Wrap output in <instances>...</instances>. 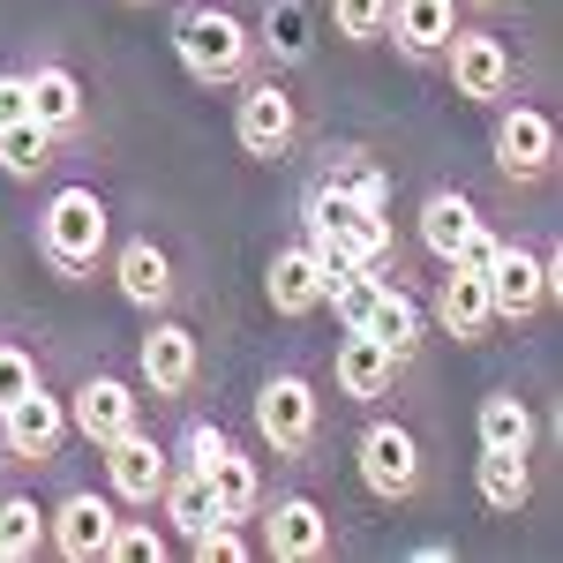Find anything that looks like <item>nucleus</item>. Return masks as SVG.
<instances>
[{"label": "nucleus", "mask_w": 563, "mask_h": 563, "mask_svg": "<svg viewBox=\"0 0 563 563\" xmlns=\"http://www.w3.org/2000/svg\"><path fill=\"white\" fill-rule=\"evenodd\" d=\"M0 429H8V459H15V466H53V459H60V451H68V398H53V390H23V398H15V406H0Z\"/></svg>", "instance_id": "2eb2a0df"}, {"label": "nucleus", "mask_w": 563, "mask_h": 563, "mask_svg": "<svg viewBox=\"0 0 563 563\" xmlns=\"http://www.w3.org/2000/svg\"><path fill=\"white\" fill-rule=\"evenodd\" d=\"M135 421H143V398H135L129 376H113V368L76 376V390H68V429L84 435L90 451H98V443H113L121 429H135Z\"/></svg>", "instance_id": "dca6fc26"}, {"label": "nucleus", "mask_w": 563, "mask_h": 563, "mask_svg": "<svg viewBox=\"0 0 563 563\" xmlns=\"http://www.w3.org/2000/svg\"><path fill=\"white\" fill-rule=\"evenodd\" d=\"M459 8H474V15H504L511 0H459Z\"/></svg>", "instance_id": "c9c22d12"}, {"label": "nucleus", "mask_w": 563, "mask_h": 563, "mask_svg": "<svg viewBox=\"0 0 563 563\" xmlns=\"http://www.w3.org/2000/svg\"><path fill=\"white\" fill-rule=\"evenodd\" d=\"M23 84H31V121H38L53 143H84L90 135V90L68 60H31Z\"/></svg>", "instance_id": "f3484780"}, {"label": "nucleus", "mask_w": 563, "mask_h": 563, "mask_svg": "<svg viewBox=\"0 0 563 563\" xmlns=\"http://www.w3.org/2000/svg\"><path fill=\"white\" fill-rule=\"evenodd\" d=\"M135 384L151 390L158 406H180V398H196V384H203V339L180 323L174 308L143 323V339H135Z\"/></svg>", "instance_id": "9b49d317"}, {"label": "nucleus", "mask_w": 563, "mask_h": 563, "mask_svg": "<svg viewBox=\"0 0 563 563\" xmlns=\"http://www.w3.org/2000/svg\"><path fill=\"white\" fill-rule=\"evenodd\" d=\"M323 278H331V271L316 263V249H308V241H286L278 256L263 263V301L278 308L286 323H294V316H316V308H323Z\"/></svg>", "instance_id": "412c9836"}, {"label": "nucleus", "mask_w": 563, "mask_h": 563, "mask_svg": "<svg viewBox=\"0 0 563 563\" xmlns=\"http://www.w3.org/2000/svg\"><path fill=\"white\" fill-rule=\"evenodd\" d=\"M106 278H113V294H121L135 316H166V308L180 301L174 256H166L151 233H129V241H113V249H106Z\"/></svg>", "instance_id": "4468645a"}, {"label": "nucleus", "mask_w": 563, "mask_h": 563, "mask_svg": "<svg viewBox=\"0 0 563 563\" xmlns=\"http://www.w3.org/2000/svg\"><path fill=\"white\" fill-rule=\"evenodd\" d=\"M121 526V504L106 488H68L53 511H45V556L60 563H106V541Z\"/></svg>", "instance_id": "ddd939ff"}, {"label": "nucleus", "mask_w": 563, "mask_h": 563, "mask_svg": "<svg viewBox=\"0 0 563 563\" xmlns=\"http://www.w3.org/2000/svg\"><path fill=\"white\" fill-rule=\"evenodd\" d=\"M129 8H143V0H129Z\"/></svg>", "instance_id": "4c0bfd02"}, {"label": "nucleus", "mask_w": 563, "mask_h": 563, "mask_svg": "<svg viewBox=\"0 0 563 563\" xmlns=\"http://www.w3.org/2000/svg\"><path fill=\"white\" fill-rule=\"evenodd\" d=\"M481 286H488V316L496 323H541L563 301V256L556 249H519V241H496V256L481 263Z\"/></svg>", "instance_id": "7ed1b4c3"}, {"label": "nucleus", "mask_w": 563, "mask_h": 563, "mask_svg": "<svg viewBox=\"0 0 563 563\" xmlns=\"http://www.w3.org/2000/svg\"><path fill=\"white\" fill-rule=\"evenodd\" d=\"M174 53L188 68V84H203V90H241L263 68L256 31L233 8H218V0H196V8L174 15Z\"/></svg>", "instance_id": "f03ea898"}, {"label": "nucleus", "mask_w": 563, "mask_h": 563, "mask_svg": "<svg viewBox=\"0 0 563 563\" xmlns=\"http://www.w3.org/2000/svg\"><path fill=\"white\" fill-rule=\"evenodd\" d=\"M361 331H368V339H384V346L413 368V361H421V346H429V308L413 301L398 278H384V294H376V308H368V323H361Z\"/></svg>", "instance_id": "393cba45"}, {"label": "nucleus", "mask_w": 563, "mask_h": 563, "mask_svg": "<svg viewBox=\"0 0 563 563\" xmlns=\"http://www.w3.org/2000/svg\"><path fill=\"white\" fill-rule=\"evenodd\" d=\"M98 474H106V496H113L121 511H151L158 488H166V474H174V451L135 421V429H121L113 443H98Z\"/></svg>", "instance_id": "f8f14e48"}, {"label": "nucleus", "mask_w": 563, "mask_h": 563, "mask_svg": "<svg viewBox=\"0 0 563 563\" xmlns=\"http://www.w3.org/2000/svg\"><path fill=\"white\" fill-rule=\"evenodd\" d=\"M180 466H196V474L211 481V496H218V511L225 519H256V504H263V474H256V459L233 443V435L218 429V421H188L180 429V451H174Z\"/></svg>", "instance_id": "1a4fd4ad"}, {"label": "nucleus", "mask_w": 563, "mask_h": 563, "mask_svg": "<svg viewBox=\"0 0 563 563\" xmlns=\"http://www.w3.org/2000/svg\"><path fill=\"white\" fill-rule=\"evenodd\" d=\"M53 151H60V143H53V135H45L38 121H31V113H23V121H8V129H0V174L31 188V180H45L53 166H60Z\"/></svg>", "instance_id": "cd10ccee"}, {"label": "nucleus", "mask_w": 563, "mask_h": 563, "mask_svg": "<svg viewBox=\"0 0 563 563\" xmlns=\"http://www.w3.org/2000/svg\"><path fill=\"white\" fill-rule=\"evenodd\" d=\"M323 8H331V31H339V45H353V53L384 45V15H390V0H323Z\"/></svg>", "instance_id": "7c9ffc66"}, {"label": "nucleus", "mask_w": 563, "mask_h": 563, "mask_svg": "<svg viewBox=\"0 0 563 563\" xmlns=\"http://www.w3.org/2000/svg\"><path fill=\"white\" fill-rule=\"evenodd\" d=\"M451 31H459V0H390L384 15V45H398V60L413 68H435Z\"/></svg>", "instance_id": "aec40b11"}, {"label": "nucleus", "mask_w": 563, "mask_h": 563, "mask_svg": "<svg viewBox=\"0 0 563 563\" xmlns=\"http://www.w3.org/2000/svg\"><path fill=\"white\" fill-rule=\"evenodd\" d=\"M474 496H481V511H496V519H526L533 511V451H481Z\"/></svg>", "instance_id": "b1692460"}, {"label": "nucleus", "mask_w": 563, "mask_h": 563, "mask_svg": "<svg viewBox=\"0 0 563 563\" xmlns=\"http://www.w3.org/2000/svg\"><path fill=\"white\" fill-rule=\"evenodd\" d=\"M256 443L278 466H308L323 451V390L301 368H278L256 384Z\"/></svg>", "instance_id": "39448f33"}, {"label": "nucleus", "mask_w": 563, "mask_h": 563, "mask_svg": "<svg viewBox=\"0 0 563 563\" xmlns=\"http://www.w3.org/2000/svg\"><path fill=\"white\" fill-rule=\"evenodd\" d=\"M323 180L346 196L353 211H390V180H384V166H368L361 151H339V166H331Z\"/></svg>", "instance_id": "c756f323"}, {"label": "nucleus", "mask_w": 563, "mask_h": 563, "mask_svg": "<svg viewBox=\"0 0 563 563\" xmlns=\"http://www.w3.org/2000/svg\"><path fill=\"white\" fill-rule=\"evenodd\" d=\"M435 68H443V84H451V98L459 106H504L511 90H519V45L504 38L496 23H459L451 38H443V53H435Z\"/></svg>", "instance_id": "20e7f679"}, {"label": "nucleus", "mask_w": 563, "mask_h": 563, "mask_svg": "<svg viewBox=\"0 0 563 563\" xmlns=\"http://www.w3.org/2000/svg\"><path fill=\"white\" fill-rule=\"evenodd\" d=\"M106 249H113V211L90 180H68L38 203V263L60 286H90L106 271Z\"/></svg>", "instance_id": "f257e3e1"}, {"label": "nucleus", "mask_w": 563, "mask_h": 563, "mask_svg": "<svg viewBox=\"0 0 563 563\" xmlns=\"http://www.w3.org/2000/svg\"><path fill=\"white\" fill-rule=\"evenodd\" d=\"M474 443L481 451H541V413L519 390H488L474 406Z\"/></svg>", "instance_id": "a878e982"}, {"label": "nucleus", "mask_w": 563, "mask_h": 563, "mask_svg": "<svg viewBox=\"0 0 563 563\" xmlns=\"http://www.w3.org/2000/svg\"><path fill=\"white\" fill-rule=\"evenodd\" d=\"M23 113H31V84H23V68H0V129L23 121Z\"/></svg>", "instance_id": "f704fd0d"}, {"label": "nucleus", "mask_w": 563, "mask_h": 563, "mask_svg": "<svg viewBox=\"0 0 563 563\" xmlns=\"http://www.w3.org/2000/svg\"><path fill=\"white\" fill-rule=\"evenodd\" d=\"M233 143L256 166H286L301 151V98L286 90L278 68H256L249 84L233 90Z\"/></svg>", "instance_id": "423d86ee"}, {"label": "nucleus", "mask_w": 563, "mask_h": 563, "mask_svg": "<svg viewBox=\"0 0 563 563\" xmlns=\"http://www.w3.org/2000/svg\"><path fill=\"white\" fill-rule=\"evenodd\" d=\"M45 556V511L31 488H8L0 496V563H31Z\"/></svg>", "instance_id": "c85d7f7f"}, {"label": "nucleus", "mask_w": 563, "mask_h": 563, "mask_svg": "<svg viewBox=\"0 0 563 563\" xmlns=\"http://www.w3.org/2000/svg\"><path fill=\"white\" fill-rule=\"evenodd\" d=\"M488 113H496V129H488L496 174L511 180V188H549V180H556V158H563V135H556V121H549V106L504 98V106H488Z\"/></svg>", "instance_id": "6e6552de"}, {"label": "nucleus", "mask_w": 563, "mask_h": 563, "mask_svg": "<svg viewBox=\"0 0 563 563\" xmlns=\"http://www.w3.org/2000/svg\"><path fill=\"white\" fill-rule=\"evenodd\" d=\"M188 549H196V563H256V541H249V519H225V511H218V519L203 526V533H196Z\"/></svg>", "instance_id": "2f4dec72"}, {"label": "nucleus", "mask_w": 563, "mask_h": 563, "mask_svg": "<svg viewBox=\"0 0 563 563\" xmlns=\"http://www.w3.org/2000/svg\"><path fill=\"white\" fill-rule=\"evenodd\" d=\"M38 353L31 346H15V339H0V406H15L23 390H38Z\"/></svg>", "instance_id": "72a5a7b5"}, {"label": "nucleus", "mask_w": 563, "mask_h": 563, "mask_svg": "<svg viewBox=\"0 0 563 563\" xmlns=\"http://www.w3.org/2000/svg\"><path fill=\"white\" fill-rule=\"evenodd\" d=\"M151 511L166 519V533H180V541H196V533H203V526L218 519V496H211V481L196 474V466H174Z\"/></svg>", "instance_id": "bb28decb"}, {"label": "nucleus", "mask_w": 563, "mask_h": 563, "mask_svg": "<svg viewBox=\"0 0 563 563\" xmlns=\"http://www.w3.org/2000/svg\"><path fill=\"white\" fill-rule=\"evenodd\" d=\"M429 331H435V339H459V346H481V339L496 331L481 271H466V263H443V278H435V294H429Z\"/></svg>", "instance_id": "a211bd4d"}, {"label": "nucleus", "mask_w": 563, "mask_h": 563, "mask_svg": "<svg viewBox=\"0 0 563 563\" xmlns=\"http://www.w3.org/2000/svg\"><path fill=\"white\" fill-rule=\"evenodd\" d=\"M398 368H406V361H398L384 339H368V331H346L339 353H331V384H339L346 406H384L390 390H398Z\"/></svg>", "instance_id": "6ab92c4d"}, {"label": "nucleus", "mask_w": 563, "mask_h": 563, "mask_svg": "<svg viewBox=\"0 0 563 563\" xmlns=\"http://www.w3.org/2000/svg\"><path fill=\"white\" fill-rule=\"evenodd\" d=\"M106 563H166V526L151 519H121L106 541Z\"/></svg>", "instance_id": "473e14b6"}, {"label": "nucleus", "mask_w": 563, "mask_h": 563, "mask_svg": "<svg viewBox=\"0 0 563 563\" xmlns=\"http://www.w3.org/2000/svg\"><path fill=\"white\" fill-rule=\"evenodd\" d=\"M256 526H263L256 556H271V563H323L331 549H339V526H331V511H323L308 488H286V496L263 488Z\"/></svg>", "instance_id": "9d476101"}, {"label": "nucleus", "mask_w": 563, "mask_h": 563, "mask_svg": "<svg viewBox=\"0 0 563 563\" xmlns=\"http://www.w3.org/2000/svg\"><path fill=\"white\" fill-rule=\"evenodd\" d=\"M8 466H15V459H8V429H0V474H8Z\"/></svg>", "instance_id": "e433bc0d"}, {"label": "nucleus", "mask_w": 563, "mask_h": 563, "mask_svg": "<svg viewBox=\"0 0 563 563\" xmlns=\"http://www.w3.org/2000/svg\"><path fill=\"white\" fill-rule=\"evenodd\" d=\"M481 225L474 196L466 188H429L421 196V211H413V241H421V256L435 263H459V249H466V233Z\"/></svg>", "instance_id": "4be33fe9"}, {"label": "nucleus", "mask_w": 563, "mask_h": 563, "mask_svg": "<svg viewBox=\"0 0 563 563\" xmlns=\"http://www.w3.org/2000/svg\"><path fill=\"white\" fill-rule=\"evenodd\" d=\"M249 31H256V53L278 76H294L308 53H316V15H308V0H263V15Z\"/></svg>", "instance_id": "5701e85b"}, {"label": "nucleus", "mask_w": 563, "mask_h": 563, "mask_svg": "<svg viewBox=\"0 0 563 563\" xmlns=\"http://www.w3.org/2000/svg\"><path fill=\"white\" fill-rule=\"evenodd\" d=\"M353 474H361V488L376 504L406 511V504L429 496V451H421V435L406 429V421H368V429L353 435Z\"/></svg>", "instance_id": "0eeeda50"}]
</instances>
